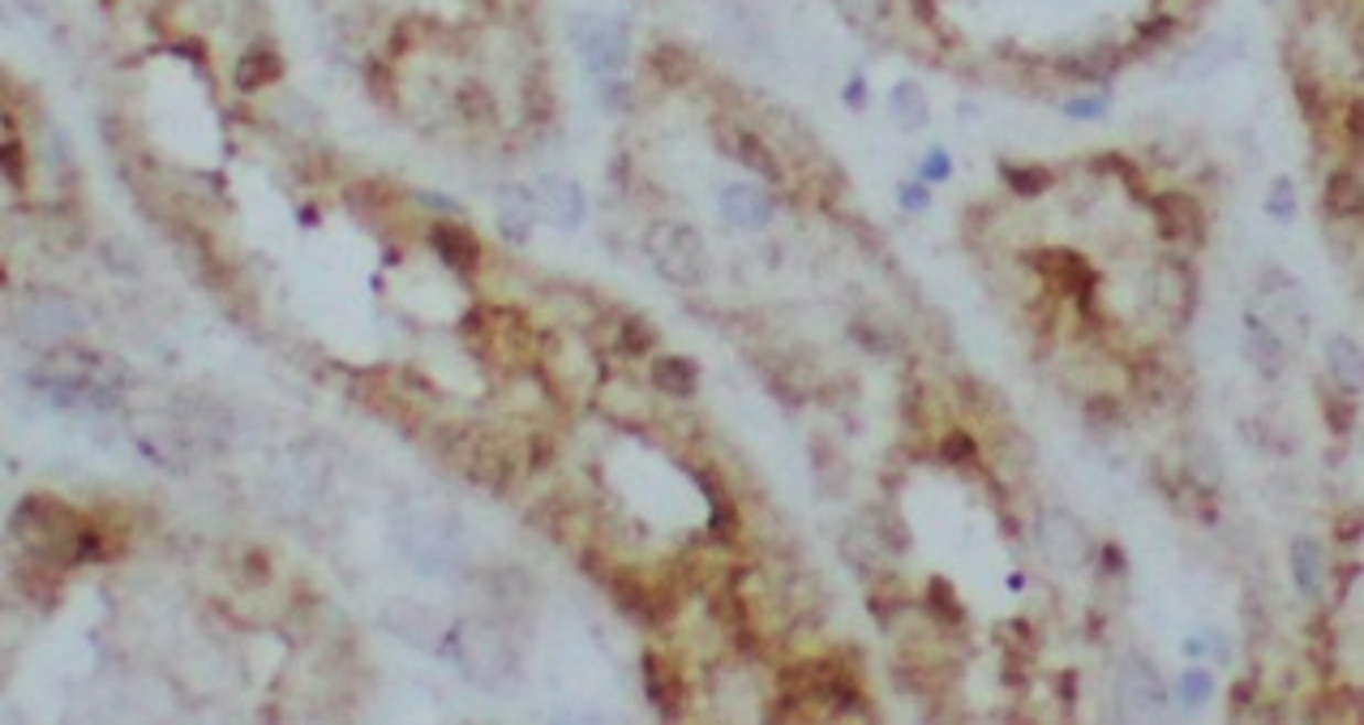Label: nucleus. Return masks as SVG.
<instances>
[{
    "label": "nucleus",
    "instance_id": "1a4fd4ad",
    "mask_svg": "<svg viewBox=\"0 0 1364 725\" xmlns=\"http://www.w3.org/2000/svg\"><path fill=\"white\" fill-rule=\"evenodd\" d=\"M1245 357H1248V365L1261 374V378H1279V374L1287 369L1284 335L1266 323L1261 314H1248L1245 318Z\"/></svg>",
    "mask_w": 1364,
    "mask_h": 725
},
{
    "label": "nucleus",
    "instance_id": "a878e982",
    "mask_svg": "<svg viewBox=\"0 0 1364 725\" xmlns=\"http://www.w3.org/2000/svg\"><path fill=\"white\" fill-rule=\"evenodd\" d=\"M1005 181L1013 185L1017 194L1034 198V194H1043V190L1052 185V172H1048V167H1005Z\"/></svg>",
    "mask_w": 1364,
    "mask_h": 725
},
{
    "label": "nucleus",
    "instance_id": "5701e85b",
    "mask_svg": "<svg viewBox=\"0 0 1364 725\" xmlns=\"http://www.w3.org/2000/svg\"><path fill=\"white\" fill-rule=\"evenodd\" d=\"M1189 473H1193V477H1197L1202 485H1218V477H1223V468H1218V455H1214V446H1210L1206 439L1189 446ZM1197 481H1193V485H1197Z\"/></svg>",
    "mask_w": 1364,
    "mask_h": 725
},
{
    "label": "nucleus",
    "instance_id": "4468645a",
    "mask_svg": "<svg viewBox=\"0 0 1364 725\" xmlns=\"http://www.w3.org/2000/svg\"><path fill=\"white\" fill-rule=\"evenodd\" d=\"M429 241H433V253H438L451 271H472L476 258H481L476 237H472L469 228H460V224H438V228L429 232Z\"/></svg>",
    "mask_w": 1364,
    "mask_h": 725
},
{
    "label": "nucleus",
    "instance_id": "393cba45",
    "mask_svg": "<svg viewBox=\"0 0 1364 725\" xmlns=\"http://www.w3.org/2000/svg\"><path fill=\"white\" fill-rule=\"evenodd\" d=\"M927 605H932V614H936L939 623H962V602L953 597L948 580H932V584H927Z\"/></svg>",
    "mask_w": 1364,
    "mask_h": 725
},
{
    "label": "nucleus",
    "instance_id": "dca6fc26",
    "mask_svg": "<svg viewBox=\"0 0 1364 725\" xmlns=\"http://www.w3.org/2000/svg\"><path fill=\"white\" fill-rule=\"evenodd\" d=\"M541 206H546V215L558 228H576L584 219V194L571 181H546L541 185Z\"/></svg>",
    "mask_w": 1364,
    "mask_h": 725
},
{
    "label": "nucleus",
    "instance_id": "f3484780",
    "mask_svg": "<svg viewBox=\"0 0 1364 725\" xmlns=\"http://www.w3.org/2000/svg\"><path fill=\"white\" fill-rule=\"evenodd\" d=\"M1325 369H1330V378H1334L1339 387L1356 391V387H1361V344L1347 339V335H1334V339L1325 344Z\"/></svg>",
    "mask_w": 1364,
    "mask_h": 725
},
{
    "label": "nucleus",
    "instance_id": "6e6552de",
    "mask_svg": "<svg viewBox=\"0 0 1364 725\" xmlns=\"http://www.w3.org/2000/svg\"><path fill=\"white\" fill-rule=\"evenodd\" d=\"M1039 537H1043L1048 554H1052L1060 566H1082L1091 559V537H1086V528L1077 524L1068 511H1048V516L1039 520Z\"/></svg>",
    "mask_w": 1364,
    "mask_h": 725
},
{
    "label": "nucleus",
    "instance_id": "4be33fe9",
    "mask_svg": "<svg viewBox=\"0 0 1364 725\" xmlns=\"http://www.w3.org/2000/svg\"><path fill=\"white\" fill-rule=\"evenodd\" d=\"M644 683H648V695H653V704L662 708V713H674L678 704L669 700V691H678V679H674V670L662 661V652H648L644 657Z\"/></svg>",
    "mask_w": 1364,
    "mask_h": 725
},
{
    "label": "nucleus",
    "instance_id": "a211bd4d",
    "mask_svg": "<svg viewBox=\"0 0 1364 725\" xmlns=\"http://www.w3.org/2000/svg\"><path fill=\"white\" fill-rule=\"evenodd\" d=\"M460 464H464V473H469L472 481H481V485H503V477H507V464H503L498 446L485 443V439H476V443L460 455Z\"/></svg>",
    "mask_w": 1364,
    "mask_h": 725
},
{
    "label": "nucleus",
    "instance_id": "0eeeda50",
    "mask_svg": "<svg viewBox=\"0 0 1364 725\" xmlns=\"http://www.w3.org/2000/svg\"><path fill=\"white\" fill-rule=\"evenodd\" d=\"M576 47L584 52L592 74H619L626 61V40L619 26L601 22V18H580L576 22Z\"/></svg>",
    "mask_w": 1364,
    "mask_h": 725
},
{
    "label": "nucleus",
    "instance_id": "2eb2a0df",
    "mask_svg": "<svg viewBox=\"0 0 1364 725\" xmlns=\"http://www.w3.org/2000/svg\"><path fill=\"white\" fill-rule=\"evenodd\" d=\"M533 219H537V206H533V198H528L519 185L503 190V198H498V228H503V237H507L511 245L528 241Z\"/></svg>",
    "mask_w": 1364,
    "mask_h": 725
},
{
    "label": "nucleus",
    "instance_id": "f8f14e48",
    "mask_svg": "<svg viewBox=\"0 0 1364 725\" xmlns=\"http://www.w3.org/2000/svg\"><path fill=\"white\" fill-rule=\"evenodd\" d=\"M1154 215H1159L1163 237H1171V241H1197L1202 237V210H1197V202L1184 198V194H1163L1159 206H1154Z\"/></svg>",
    "mask_w": 1364,
    "mask_h": 725
},
{
    "label": "nucleus",
    "instance_id": "aec40b11",
    "mask_svg": "<svg viewBox=\"0 0 1364 725\" xmlns=\"http://www.w3.org/2000/svg\"><path fill=\"white\" fill-rule=\"evenodd\" d=\"M889 112L896 117L901 129H923L927 125V99H923V90L914 82H901L893 90V99H889Z\"/></svg>",
    "mask_w": 1364,
    "mask_h": 725
},
{
    "label": "nucleus",
    "instance_id": "7ed1b4c3",
    "mask_svg": "<svg viewBox=\"0 0 1364 725\" xmlns=\"http://www.w3.org/2000/svg\"><path fill=\"white\" fill-rule=\"evenodd\" d=\"M447 657L460 666L464 679H472L476 686H490V691H498V686L511 679V670H515L511 640L494 627V623H481V618H469V623H455V627H451V636H447Z\"/></svg>",
    "mask_w": 1364,
    "mask_h": 725
},
{
    "label": "nucleus",
    "instance_id": "bb28decb",
    "mask_svg": "<svg viewBox=\"0 0 1364 725\" xmlns=\"http://www.w3.org/2000/svg\"><path fill=\"white\" fill-rule=\"evenodd\" d=\"M837 9H841L855 26H862V31H871V26L884 18V0H837Z\"/></svg>",
    "mask_w": 1364,
    "mask_h": 725
},
{
    "label": "nucleus",
    "instance_id": "9d476101",
    "mask_svg": "<svg viewBox=\"0 0 1364 725\" xmlns=\"http://www.w3.org/2000/svg\"><path fill=\"white\" fill-rule=\"evenodd\" d=\"M721 215L734 228H764L773 219V194L760 185H726L721 190Z\"/></svg>",
    "mask_w": 1364,
    "mask_h": 725
},
{
    "label": "nucleus",
    "instance_id": "cd10ccee",
    "mask_svg": "<svg viewBox=\"0 0 1364 725\" xmlns=\"http://www.w3.org/2000/svg\"><path fill=\"white\" fill-rule=\"evenodd\" d=\"M704 494H708V502H712V528H721V532H734V507H730V498L721 494V489H712V481L704 477Z\"/></svg>",
    "mask_w": 1364,
    "mask_h": 725
},
{
    "label": "nucleus",
    "instance_id": "c756f323",
    "mask_svg": "<svg viewBox=\"0 0 1364 725\" xmlns=\"http://www.w3.org/2000/svg\"><path fill=\"white\" fill-rule=\"evenodd\" d=\"M623 348L626 353H644V348H653V326H644L640 318H626L623 323Z\"/></svg>",
    "mask_w": 1364,
    "mask_h": 725
},
{
    "label": "nucleus",
    "instance_id": "423d86ee",
    "mask_svg": "<svg viewBox=\"0 0 1364 725\" xmlns=\"http://www.w3.org/2000/svg\"><path fill=\"white\" fill-rule=\"evenodd\" d=\"M387 627L399 636V640H408L412 648H421V652H447V636H451V627L442 623V614L438 609H429L421 602H395L387 605Z\"/></svg>",
    "mask_w": 1364,
    "mask_h": 725
},
{
    "label": "nucleus",
    "instance_id": "20e7f679",
    "mask_svg": "<svg viewBox=\"0 0 1364 725\" xmlns=\"http://www.w3.org/2000/svg\"><path fill=\"white\" fill-rule=\"evenodd\" d=\"M648 258L657 267V275L669 283H683V288H696L708 275V245L691 224H678V219H657L648 228Z\"/></svg>",
    "mask_w": 1364,
    "mask_h": 725
},
{
    "label": "nucleus",
    "instance_id": "72a5a7b5",
    "mask_svg": "<svg viewBox=\"0 0 1364 725\" xmlns=\"http://www.w3.org/2000/svg\"><path fill=\"white\" fill-rule=\"evenodd\" d=\"M927 176H936V181H939V176H948V160H944L939 151L932 155V160H927Z\"/></svg>",
    "mask_w": 1364,
    "mask_h": 725
},
{
    "label": "nucleus",
    "instance_id": "39448f33",
    "mask_svg": "<svg viewBox=\"0 0 1364 725\" xmlns=\"http://www.w3.org/2000/svg\"><path fill=\"white\" fill-rule=\"evenodd\" d=\"M1116 704L1129 722H1159L1163 708H1168V691H1163L1159 670L1141 657H1129L1120 666V679H1116Z\"/></svg>",
    "mask_w": 1364,
    "mask_h": 725
},
{
    "label": "nucleus",
    "instance_id": "b1692460",
    "mask_svg": "<svg viewBox=\"0 0 1364 725\" xmlns=\"http://www.w3.org/2000/svg\"><path fill=\"white\" fill-rule=\"evenodd\" d=\"M1210 695H1214V679H1210V670H1189L1184 679H1180V700H1184V708L1193 713V708H1202L1210 704Z\"/></svg>",
    "mask_w": 1364,
    "mask_h": 725
},
{
    "label": "nucleus",
    "instance_id": "f257e3e1",
    "mask_svg": "<svg viewBox=\"0 0 1364 725\" xmlns=\"http://www.w3.org/2000/svg\"><path fill=\"white\" fill-rule=\"evenodd\" d=\"M31 382H35L52 403H61V408L90 403V408H99V412H112V408L125 400L129 374H125V365L112 361L108 353H90V348H82V344H56V348L40 361V369L31 374Z\"/></svg>",
    "mask_w": 1364,
    "mask_h": 725
},
{
    "label": "nucleus",
    "instance_id": "6ab92c4d",
    "mask_svg": "<svg viewBox=\"0 0 1364 725\" xmlns=\"http://www.w3.org/2000/svg\"><path fill=\"white\" fill-rule=\"evenodd\" d=\"M696 378H700V369L696 361H687V357H657L653 361V382L662 387L665 396H691L696 391Z\"/></svg>",
    "mask_w": 1364,
    "mask_h": 725
},
{
    "label": "nucleus",
    "instance_id": "412c9836",
    "mask_svg": "<svg viewBox=\"0 0 1364 725\" xmlns=\"http://www.w3.org/2000/svg\"><path fill=\"white\" fill-rule=\"evenodd\" d=\"M1361 176L1356 172H1334L1330 176V185H1325V206L1334 210V215H1361Z\"/></svg>",
    "mask_w": 1364,
    "mask_h": 725
},
{
    "label": "nucleus",
    "instance_id": "9b49d317",
    "mask_svg": "<svg viewBox=\"0 0 1364 725\" xmlns=\"http://www.w3.org/2000/svg\"><path fill=\"white\" fill-rule=\"evenodd\" d=\"M721 147H726V155L734 163H742L747 172H755V176H764L769 185H777L781 176V160L769 151V142L760 138V133H747V129H726V138H721Z\"/></svg>",
    "mask_w": 1364,
    "mask_h": 725
},
{
    "label": "nucleus",
    "instance_id": "2f4dec72",
    "mask_svg": "<svg viewBox=\"0 0 1364 725\" xmlns=\"http://www.w3.org/2000/svg\"><path fill=\"white\" fill-rule=\"evenodd\" d=\"M944 455H948V459H962V464H966V459H975V443H970V434H948V439H944Z\"/></svg>",
    "mask_w": 1364,
    "mask_h": 725
},
{
    "label": "nucleus",
    "instance_id": "c85d7f7f",
    "mask_svg": "<svg viewBox=\"0 0 1364 725\" xmlns=\"http://www.w3.org/2000/svg\"><path fill=\"white\" fill-rule=\"evenodd\" d=\"M1103 112H1107V95H1086V99L1064 104V117H1073V121H1094Z\"/></svg>",
    "mask_w": 1364,
    "mask_h": 725
},
{
    "label": "nucleus",
    "instance_id": "7c9ffc66",
    "mask_svg": "<svg viewBox=\"0 0 1364 725\" xmlns=\"http://www.w3.org/2000/svg\"><path fill=\"white\" fill-rule=\"evenodd\" d=\"M1291 206H1296V202H1291V185H1287V181H1275V185H1270V198H1266V210H1270L1275 219H1284L1287 224V219L1296 215Z\"/></svg>",
    "mask_w": 1364,
    "mask_h": 725
},
{
    "label": "nucleus",
    "instance_id": "f03ea898",
    "mask_svg": "<svg viewBox=\"0 0 1364 725\" xmlns=\"http://www.w3.org/2000/svg\"><path fill=\"white\" fill-rule=\"evenodd\" d=\"M13 532L35 559H47L56 566L99 559V550H104V541L90 528H82L78 516L69 507H61L56 498H26L13 516Z\"/></svg>",
    "mask_w": 1364,
    "mask_h": 725
},
{
    "label": "nucleus",
    "instance_id": "473e14b6",
    "mask_svg": "<svg viewBox=\"0 0 1364 725\" xmlns=\"http://www.w3.org/2000/svg\"><path fill=\"white\" fill-rule=\"evenodd\" d=\"M901 198H905V206H910V210H923V206H927V190H905Z\"/></svg>",
    "mask_w": 1364,
    "mask_h": 725
},
{
    "label": "nucleus",
    "instance_id": "ddd939ff",
    "mask_svg": "<svg viewBox=\"0 0 1364 725\" xmlns=\"http://www.w3.org/2000/svg\"><path fill=\"white\" fill-rule=\"evenodd\" d=\"M1291 580H1296V588L1309 597V602H1318L1325 588V550L1313 541V537H1300L1296 545H1291Z\"/></svg>",
    "mask_w": 1364,
    "mask_h": 725
}]
</instances>
